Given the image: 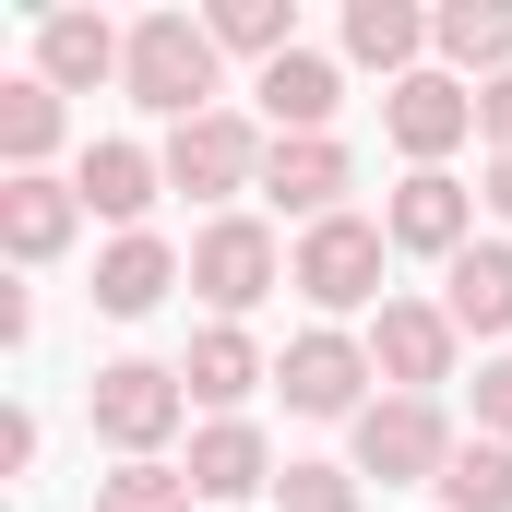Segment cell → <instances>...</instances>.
I'll return each instance as SVG.
<instances>
[{"label": "cell", "mask_w": 512, "mask_h": 512, "mask_svg": "<svg viewBox=\"0 0 512 512\" xmlns=\"http://www.w3.org/2000/svg\"><path fill=\"white\" fill-rule=\"evenodd\" d=\"M131 108H155V120H215V24H191V12H143L131 24V60H120Z\"/></svg>", "instance_id": "obj_1"}, {"label": "cell", "mask_w": 512, "mask_h": 512, "mask_svg": "<svg viewBox=\"0 0 512 512\" xmlns=\"http://www.w3.org/2000/svg\"><path fill=\"white\" fill-rule=\"evenodd\" d=\"M84 417H96V441H108L120 465H155L167 429L191 417V382H179L167 358H108V370L84 382Z\"/></svg>", "instance_id": "obj_2"}, {"label": "cell", "mask_w": 512, "mask_h": 512, "mask_svg": "<svg viewBox=\"0 0 512 512\" xmlns=\"http://www.w3.org/2000/svg\"><path fill=\"white\" fill-rule=\"evenodd\" d=\"M382 262H393V239L370 227V215H322V227H298V298L310 310H370L382 298Z\"/></svg>", "instance_id": "obj_3"}, {"label": "cell", "mask_w": 512, "mask_h": 512, "mask_svg": "<svg viewBox=\"0 0 512 512\" xmlns=\"http://www.w3.org/2000/svg\"><path fill=\"white\" fill-rule=\"evenodd\" d=\"M441 465H453V429H441L429 393H382V405L358 417V477H382V489H441Z\"/></svg>", "instance_id": "obj_4"}, {"label": "cell", "mask_w": 512, "mask_h": 512, "mask_svg": "<svg viewBox=\"0 0 512 512\" xmlns=\"http://www.w3.org/2000/svg\"><path fill=\"white\" fill-rule=\"evenodd\" d=\"M262 143L239 108H215V120H179L167 131V191H191V203H227V191H262Z\"/></svg>", "instance_id": "obj_5"}, {"label": "cell", "mask_w": 512, "mask_h": 512, "mask_svg": "<svg viewBox=\"0 0 512 512\" xmlns=\"http://www.w3.org/2000/svg\"><path fill=\"white\" fill-rule=\"evenodd\" d=\"M274 274H298V262L274 251V227H262V215H215V227L191 239V286H203V298H215L227 322L274 298Z\"/></svg>", "instance_id": "obj_6"}, {"label": "cell", "mask_w": 512, "mask_h": 512, "mask_svg": "<svg viewBox=\"0 0 512 512\" xmlns=\"http://www.w3.org/2000/svg\"><path fill=\"white\" fill-rule=\"evenodd\" d=\"M358 382H382V370H370V346H358V334H334V322H310V334L274 358V393H286L298 417H370Z\"/></svg>", "instance_id": "obj_7"}, {"label": "cell", "mask_w": 512, "mask_h": 512, "mask_svg": "<svg viewBox=\"0 0 512 512\" xmlns=\"http://www.w3.org/2000/svg\"><path fill=\"white\" fill-rule=\"evenodd\" d=\"M370 370H382L393 393L453 382V310H441V298H382V310H370Z\"/></svg>", "instance_id": "obj_8"}, {"label": "cell", "mask_w": 512, "mask_h": 512, "mask_svg": "<svg viewBox=\"0 0 512 512\" xmlns=\"http://www.w3.org/2000/svg\"><path fill=\"white\" fill-rule=\"evenodd\" d=\"M382 239H393V251H417V262L477 251V191H465V179H441V167H417V179L382 203Z\"/></svg>", "instance_id": "obj_9"}, {"label": "cell", "mask_w": 512, "mask_h": 512, "mask_svg": "<svg viewBox=\"0 0 512 512\" xmlns=\"http://www.w3.org/2000/svg\"><path fill=\"white\" fill-rule=\"evenodd\" d=\"M382 131L417 155V167H441V155L477 131V84H453V72H405V84L382 96Z\"/></svg>", "instance_id": "obj_10"}, {"label": "cell", "mask_w": 512, "mask_h": 512, "mask_svg": "<svg viewBox=\"0 0 512 512\" xmlns=\"http://www.w3.org/2000/svg\"><path fill=\"white\" fill-rule=\"evenodd\" d=\"M120 60H131V36L108 12H48V24H36V84H48V96H96Z\"/></svg>", "instance_id": "obj_11"}, {"label": "cell", "mask_w": 512, "mask_h": 512, "mask_svg": "<svg viewBox=\"0 0 512 512\" xmlns=\"http://www.w3.org/2000/svg\"><path fill=\"white\" fill-rule=\"evenodd\" d=\"M72 191H84V215H108L120 239H143V215H155V191H167V155H143V143H84Z\"/></svg>", "instance_id": "obj_12"}, {"label": "cell", "mask_w": 512, "mask_h": 512, "mask_svg": "<svg viewBox=\"0 0 512 512\" xmlns=\"http://www.w3.org/2000/svg\"><path fill=\"white\" fill-rule=\"evenodd\" d=\"M346 179H358V167H346V143H334V131H310V143H274V155H262V191H274L298 227L346 215Z\"/></svg>", "instance_id": "obj_13"}, {"label": "cell", "mask_w": 512, "mask_h": 512, "mask_svg": "<svg viewBox=\"0 0 512 512\" xmlns=\"http://www.w3.org/2000/svg\"><path fill=\"white\" fill-rule=\"evenodd\" d=\"M251 96H262V120H274V143H310V131H334V108H346V84H334L322 48H286Z\"/></svg>", "instance_id": "obj_14"}, {"label": "cell", "mask_w": 512, "mask_h": 512, "mask_svg": "<svg viewBox=\"0 0 512 512\" xmlns=\"http://www.w3.org/2000/svg\"><path fill=\"white\" fill-rule=\"evenodd\" d=\"M72 215H84L72 179H0V251L12 262H60L72 251Z\"/></svg>", "instance_id": "obj_15"}, {"label": "cell", "mask_w": 512, "mask_h": 512, "mask_svg": "<svg viewBox=\"0 0 512 512\" xmlns=\"http://www.w3.org/2000/svg\"><path fill=\"white\" fill-rule=\"evenodd\" d=\"M441 310H453V334H512V239H477L441 262Z\"/></svg>", "instance_id": "obj_16"}, {"label": "cell", "mask_w": 512, "mask_h": 512, "mask_svg": "<svg viewBox=\"0 0 512 512\" xmlns=\"http://www.w3.org/2000/svg\"><path fill=\"white\" fill-rule=\"evenodd\" d=\"M179 274H191V262L167 251V239H108V251H96V310H108V322H143Z\"/></svg>", "instance_id": "obj_17"}, {"label": "cell", "mask_w": 512, "mask_h": 512, "mask_svg": "<svg viewBox=\"0 0 512 512\" xmlns=\"http://www.w3.org/2000/svg\"><path fill=\"white\" fill-rule=\"evenodd\" d=\"M429 48L453 60V84H465V72L501 84L512 72V0H453V12H429Z\"/></svg>", "instance_id": "obj_18"}, {"label": "cell", "mask_w": 512, "mask_h": 512, "mask_svg": "<svg viewBox=\"0 0 512 512\" xmlns=\"http://www.w3.org/2000/svg\"><path fill=\"white\" fill-rule=\"evenodd\" d=\"M191 489H203V501H251V489H274V453H262L251 417H215V429L191 441Z\"/></svg>", "instance_id": "obj_19"}, {"label": "cell", "mask_w": 512, "mask_h": 512, "mask_svg": "<svg viewBox=\"0 0 512 512\" xmlns=\"http://www.w3.org/2000/svg\"><path fill=\"white\" fill-rule=\"evenodd\" d=\"M179 382H191V405H239V393H262L274 370H262V346L239 334V322H203L191 358H179Z\"/></svg>", "instance_id": "obj_20"}, {"label": "cell", "mask_w": 512, "mask_h": 512, "mask_svg": "<svg viewBox=\"0 0 512 512\" xmlns=\"http://www.w3.org/2000/svg\"><path fill=\"white\" fill-rule=\"evenodd\" d=\"M417 48H429V12H405V0H346V60H370V72H417Z\"/></svg>", "instance_id": "obj_21"}, {"label": "cell", "mask_w": 512, "mask_h": 512, "mask_svg": "<svg viewBox=\"0 0 512 512\" xmlns=\"http://www.w3.org/2000/svg\"><path fill=\"white\" fill-rule=\"evenodd\" d=\"M48 143H60V96L48 84H0V167L48 179Z\"/></svg>", "instance_id": "obj_22"}, {"label": "cell", "mask_w": 512, "mask_h": 512, "mask_svg": "<svg viewBox=\"0 0 512 512\" xmlns=\"http://www.w3.org/2000/svg\"><path fill=\"white\" fill-rule=\"evenodd\" d=\"M441 512H512V441H453Z\"/></svg>", "instance_id": "obj_23"}, {"label": "cell", "mask_w": 512, "mask_h": 512, "mask_svg": "<svg viewBox=\"0 0 512 512\" xmlns=\"http://www.w3.org/2000/svg\"><path fill=\"white\" fill-rule=\"evenodd\" d=\"M203 24H215V48H239V60H262V72L298 48V12H286V0H215Z\"/></svg>", "instance_id": "obj_24"}, {"label": "cell", "mask_w": 512, "mask_h": 512, "mask_svg": "<svg viewBox=\"0 0 512 512\" xmlns=\"http://www.w3.org/2000/svg\"><path fill=\"white\" fill-rule=\"evenodd\" d=\"M191 465H120V477H96V512H191Z\"/></svg>", "instance_id": "obj_25"}, {"label": "cell", "mask_w": 512, "mask_h": 512, "mask_svg": "<svg viewBox=\"0 0 512 512\" xmlns=\"http://www.w3.org/2000/svg\"><path fill=\"white\" fill-rule=\"evenodd\" d=\"M274 512H358V465H286Z\"/></svg>", "instance_id": "obj_26"}, {"label": "cell", "mask_w": 512, "mask_h": 512, "mask_svg": "<svg viewBox=\"0 0 512 512\" xmlns=\"http://www.w3.org/2000/svg\"><path fill=\"white\" fill-rule=\"evenodd\" d=\"M477 441H512V358L477 370Z\"/></svg>", "instance_id": "obj_27"}, {"label": "cell", "mask_w": 512, "mask_h": 512, "mask_svg": "<svg viewBox=\"0 0 512 512\" xmlns=\"http://www.w3.org/2000/svg\"><path fill=\"white\" fill-rule=\"evenodd\" d=\"M477 131H489V155H512V72H501V84H477Z\"/></svg>", "instance_id": "obj_28"}, {"label": "cell", "mask_w": 512, "mask_h": 512, "mask_svg": "<svg viewBox=\"0 0 512 512\" xmlns=\"http://www.w3.org/2000/svg\"><path fill=\"white\" fill-rule=\"evenodd\" d=\"M477 203H489V215L512 227V155H489V191H477Z\"/></svg>", "instance_id": "obj_29"}]
</instances>
